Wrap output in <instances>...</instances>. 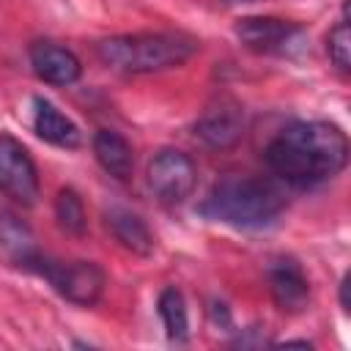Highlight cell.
Segmentation results:
<instances>
[{
  "label": "cell",
  "instance_id": "obj_1",
  "mask_svg": "<svg viewBox=\"0 0 351 351\" xmlns=\"http://www.w3.org/2000/svg\"><path fill=\"white\" fill-rule=\"evenodd\" d=\"M263 159L280 181L296 189H310L335 178L346 167L348 140L335 123L296 121L269 140Z\"/></svg>",
  "mask_w": 351,
  "mask_h": 351
},
{
  "label": "cell",
  "instance_id": "obj_2",
  "mask_svg": "<svg viewBox=\"0 0 351 351\" xmlns=\"http://www.w3.org/2000/svg\"><path fill=\"white\" fill-rule=\"evenodd\" d=\"M282 208H285V197L274 184L258 176H239V173L219 178L208 192V197L200 203L203 217L239 230L269 228L271 222H277Z\"/></svg>",
  "mask_w": 351,
  "mask_h": 351
},
{
  "label": "cell",
  "instance_id": "obj_3",
  "mask_svg": "<svg viewBox=\"0 0 351 351\" xmlns=\"http://www.w3.org/2000/svg\"><path fill=\"white\" fill-rule=\"evenodd\" d=\"M96 52L101 63L115 71L151 74L184 66L197 52V41L181 33H132L99 41Z\"/></svg>",
  "mask_w": 351,
  "mask_h": 351
},
{
  "label": "cell",
  "instance_id": "obj_4",
  "mask_svg": "<svg viewBox=\"0 0 351 351\" xmlns=\"http://www.w3.org/2000/svg\"><path fill=\"white\" fill-rule=\"evenodd\" d=\"M36 274H41L63 299L80 307H90L101 299L107 277L93 261H55L41 252V258L33 263Z\"/></svg>",
  "mask_w": 351,
  "mask_h": 351
},
{
  "label": "cell",
  "instance_id": "obj_5",
  "mask_svg": "<svg viewBox=\"0 0 351 351\" xmlns=\"http://www.w3.org/2000/svg\"><path fill=\"white\" fill-rule=\"evenodd\" d=\"M197 184V167L192 156L178 148H162L148 165V189L165 206L184 203Z\"/></svg>",
  "mask_w": 351,
  "mask_h": 351
},
{
  "label": "cell",
  "instance_id": "obj_6",
  "mask_svg": "<svg viewBox=\"0 0 351 351\" xmlns=\"http://www.w3.org/2000/svg\"><path fill=\"white\" fill-rule=\"evenodd\" d=\"M0 192L22 208L33 206L41 192L36 162L27 148L5 132H0Z\"/></svg>",
  "mask_w": 351,
  "mask_h": 351
},
{
  "label": "cell",
  "instance_id": "obj_7",
  "mask_svg": "<svg viewBox=\"0 0 351 351\" xmlns=\"http://www.w3.org/2000/svg\"><path fill=\"white\" fill-rule=\"evenodd\" d=\"M244 134V110L239 101L222 96L211 101L195 121V137L208 148H230Z\"/></svg>",
  "mask_w": 351,
  "mask_h": 351
},
{
  "label": "cell",
  "instance_id": "obj_8",
  "mask_svg": "<svg viewBox=\"0 0 351 351\" xmlns=\"http://www.w3.org/2000/svg\"><path fill=\"white\" fill-rule=\"evenodd\" d=\"M236 36L252 52L282 55L302 38V27L296 22L277 19V16H247V19H239Z\"/></svg>",
  "mask_w": 351,
  "mask_h": 351
},
{
  "label": "cell",
  "instance_id": "obj_9",
  "mask_svg": "<svg viewBox=\"0 0 351 351\" xmlns=\"http://www.w3.org/2000/svg\"><path fill=\"white\" fill-rule=\"evenodd\" d=\"M269 291L280 310L302 313L310 302V282L302 266L291 258H280L269 266Z\"/></svg>",
  "mask_w": 351,
  "mask_h": 351
},
{
  "label": "cell",
  "instance_id": "obj_10",
  "mask_svg": "<svg viewBox=\"0 0 351 351\" xmlns=\"http://www.w3.org/2000/svg\"><path fill=\"white\" fill-rule=\"evenodd\" d=\"M30 66L36 77L49 85H71L82 74L80 58L71 49L52 44V41H36L30 47Z\"/></svg>",
  "mask_w": 351,
  "mask_h": 351
},
{
  "label": "cell",
  "instance_id": "obj_11",
  "mask_svg": "<svg viewBox=\"0 0 351 351\" xmlns=\"http://www.w3.org/2000/svg\"><path fill=\"white\" fill-rule=\"evenodd\" d=\"M33 129L36 134L58 148H77L80 145V129L71 118H66L52 101L36 96L33 99Z\"/></svg>",
  "mask_w": 351,
  "mask_h": 351
},
{
  "label": "cell",
  "instance_id": "obj_12",
  "mask_svg": "<svg viewBox=\"0 0 351 351\" xmlns=\"http://www.w3.org/2000/svg\"><path fill=\"white\" fill-rule=\"evenodd\" d=\"M104 222H107V230L115 236V241L121 247H126L129 252H134V255H151L154 252V233L145 225V219L137 217L134 211L115 206L104 214Z\"/></svg>",
  "mask_w": 351,
  "mask_h": 351
},
{
  "label": "cell",
  "instance_id": "obj_13",
  "mask_svg": "<svg viewBox=\"0 0 351 351\" xmlns=\"http://www.w3.org/2000/svg\"><path fill=\"white\" fill-rule=\"evenodd\" d=\"M0 241L8 252V258L22 266V269H33V263L41 258V250L36 244V236L33 230L11 211H0Z\"/></svg>",
  "mask_w": 351,
  "mask_h": 351
},
{
  "label": "cell",
  "instance_id": "obj_14",
  "mask_svg": "<svg viewBox=\"0 0 351 351\" xmlns=\"http://www.w3.org/2000/svg\"><path fill=\"white\" fill-rule=\"evenodd\" d=\"M93 154H96V162L118 181H126L134 170L132 145L126 143V137H121L112 129H99L93 134Z\"/></svg>",
  "mask_w": 351,
  "mask_h": 351
},
{
  "label": "cell",
  "instance_id": "obj_15",
  "mask_svg": "<svg viewBox=\"0 0 351 351\" xmlns=\"http://www.w3.org/2000/svg\"><path fill=\"white\" fill-rule=\"evenodd\" d=\"M159 315L165 321L167 337L176 343H184L189 335V315H186V302H184L178 288L170 285L159 293Z\"/></svg>",
  "mask_w": 351,
  "mask_h": 351
},
{
  "label": "cell",
  "instance_id": "obj_16",
  "mask_svg": "<svg viewBox=\"0 0 351 351\" xmlns=\"http://www.w3.org/2000/svg\"><path fill=\"white\" fill-rule=\"evenodd\" d=\"M55 217H58V225L66 233H71V236H82L88 230L82 197L71 186H66V189L58 192V197H55Z\"/></svg>",
  "mask_w": 351,
  "mask_h": 351
},
{
  "label": "cell",
  "instance_id": "obj_17",
  "mask_svg": "<svg viewBox=\"0 0 351 351\" xmlns=\"http://www.w3.org/2000/svg\"><path fill=\"white\" fill-rule=\"evenodd\" d=\"M326 52H329V60L335 63V69L340 74H348V69H351V33H348L346 16L332 27V33L326 38Z\"/></svg>",
  "mask_w": 351,
  "mask_h": 351
},
{
  "label": "cell",
  "instance_id": "obj_18",
  "mask_svg": "<svg viewBox=\"0 0 351 351\" xmlns=\"http://www.w3.org/2000/svg\"><path fill=\"white\" fill-rule=\"evenodd\" d=\"M348 288H351V274H346V277L340 280V304H343V310H346V313L351 310V302H348Z\"/></svg>",
  "mask_w": 351,
  "mask_h": 351
}]
</instances>
